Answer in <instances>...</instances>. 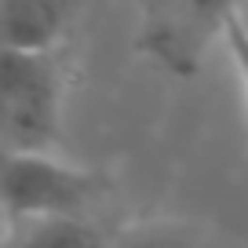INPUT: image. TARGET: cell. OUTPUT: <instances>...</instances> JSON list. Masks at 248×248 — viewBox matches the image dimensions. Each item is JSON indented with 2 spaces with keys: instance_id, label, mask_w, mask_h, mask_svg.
Returning a JSON list of instances; mask_svg holds the SVG:
<instances>
[{
  "instance_id": "obj_1",
  "label": "cell",
  "mask_w": 248,
  "mask_h": 248,
  "mask_svg": "<svg viewBox=\"0 0 248 248\" xmlns=\"http://www.w3.org/2000/svg\"><path fill=\"white\" fill-rule=\"evenodd\" d=\"M66 55L4 51L0 62V139L4 154H51L62 132Z\"/></svg>"
},
{
  "instance_id": "obj_2",
  "label": "cell",
  "mask_w": 248,
  "mask_h": 248,
  "mask_svg": "<svg viewBox=\"0 0 248 248\" xmlns=\"http://www.w3.org/2000/svg\"><path fill=\"white\" fill-rule=\"evenodd\" d=\"M106 194L99 171L73 168L55 154H4V219L33 223V219L92 216Z\"/></svg>"
},
{
  "instance_id": "obj_3",
  "label": "cell",
  "mask_w": 248,
  "mask_h": 248,
  "mask_svg": "<svg viewBox=\"0 0 248 248\" xmlns=\"http://www.w3.org/2000/svg\"><path fill=\"white\" fill-rule=\"evenodd\" d=\"M245 0H142L139 47L171 77H194L212 37L226 33Z\"/></svg>"
},
{
  "instance_id": "obj_4",
  "label": "cell",
  "mask_w": 248,
  "mask_h": 248,
  "mask_svg": "<svg viewBox=\"0 0 248 248\" xmlns=\"http://www.w3.org/2000/svg\"><path fill=\"white\" fill-rule=\"evenodd\" d=\"M84 0H0L4 51H59Z\"/></svg>"
},
{
  "instance_id": "obj_5",
  "label": "cell",
  "mask_w": 248,
  "mask_h": 248,
  "mask_svg": "<svg viewBox=\"0 0 248 248\" xmlns=\"http://www.w3.org/2000/svg\"><path fill=\"white\" fill-rule=\"evenodd\" d=\"M117 237L102 230L95 216H62L11 223L4 248H113Z\"/></svg>"
},
{
  "instance_id": "obj_6",
  "label": "cell",
  "mask_w": 248,
  "mask_h": 248,
  "mask_svg": "<svg viewBox=\"0 0 248 248\" xmlns=\"http://www.w3.org/2000/svg\"><path fill=\"white\" fill-rule=\"evenodd\" d=\"M113 248H194V241L186 237V230L168 223H139L132 230L117 233Z\"/></svg>"
},
{
  "instance_id": "obj_7",
  "label": "cell",
  "mask_w": 248,
  "mask_h": 248,
  "mask_svg": "<svg viewBox=\"0 0 248 248\" xmlns=\"http://www.w3.org/2000/svg\"><path fill=\"white\" fill-rule=\"evenodd\" d=\"M226 44H230V55H233V62H237V70H241V77H245V88H248V40L241 37L233 26H226Z\"/></svg>"
},
{
  "instance_id": "obj_8",
  "label": "cell",
  "mask_w": 248,
  "mask_h": 248,
  "mask_svg": "<svg viewBox=\"0 0 248 248\" xmlns=\"http://www.w3.org/2000/svg\"><path fill=\"white\" fill-rule=\"evenodd\" d=\"M230 26H233V30H237L241 37L248 40V0H245V4L237 8V15H233V22H230Z\"/></svg>"
}]
</instances>
